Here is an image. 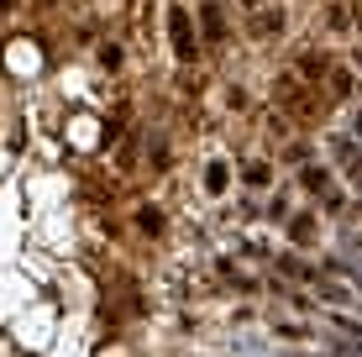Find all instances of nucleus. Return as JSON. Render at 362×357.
<instances>
[{
	"label": "nucleus",
	"mask_w": 362,
	"mask_h": 357,
	"mask_svg": "<svg viewBox=\"0 0 362 357\" xmlns=\"http://www.w3.org/2000/svg\"><path fill=\"white\" fill-rule=\"evenodd\" d=\"M268 221H279V226H284V221H289L294 211H289V200H284V194H273V200H268V211H263Z\"/></svg>",
	"instance_id": "obj_19"
},
{
	"label": "nucleus",
	"mask_w": 362,
	"mask_h": 357,
	"mask_svg": "<svg viewBox=\"0 0 362 357\" xmlns=\"http://www.w3.org/2000/svg\"><path fill=\"white\" fill-rule=\"evenodd\" d=\"M11 11H16V0H0V16H11Z\"/></svg>",
	"instance_id": "obj_22"
},
{
	"label": "nucleus",
	"mask_w": 362,
	"mask_h": 357,
	"mask_svg": "<svg viewBox=\"0 0 362 357\" xmlns=\"http://www.w3.org/2000/svg\"><path fill=\"white\" fill-rule=\"evenodd\" d=\"M284 226H289V237L294 242H310V237H315V231H320V216H289V221H284Z\"/></svg>",
	"instance_id": "obj_15"
},
{
	"label": "nucleus",
	"mask_w": 362,
	"mask_h": 357,
	"mask_svg": "<svg viewBox=\"0 0 362 357\" xmlns=\"http://www.w3.org/2000/svg\"><path fill=\"white\" fill-rule=\"evenodd\" d=\"M216 268H221V279H226V284H231V289H242V294H257V289H263V284H257V279H252V274H242V268H236V263H231V257H221V263H216Z\"/></svg>",
	"instance_id": "obj_10"
},
{
	"label": "nucleus",
	"mask_w": 362,
	"mask_h": 357,
	"mask_svg": "<svg viewBox=\"0 0 362 357\" xmlns=\"http://www.w3.org/2000/svg\"><path fill=\"white\" fill-rule=\"evenodd\" d=\"M279 274H284V284H289V279H294V284H310V289H315V279H320V268H310V263H305V257H294V252H284V257H279Z\"/></svg>",
	"instance_id": "obj_5"
},
{
	"label": "nucleus",
	"mask_w": 362,
	"mask_h": 357,
	"mask_svg": "<svg viewBox=\"0 0 362 357\" xmlns=\"http://www.w3.org/2000/svg\"><path fill=\"white\" fill-rule=\"evenodd\" d=\"M257 6H263V0H242V11H247V16H252V11H257Z\"/></svg>",
	"instance_id": "obj_23"
},
{
	"label": "nucleus",
	"mask_w": 362,
	"mask_h": 357,
	"mask_svg": "<svg viewBox=\"0 0 362 357\" xmlns=\"http://www.w3.org/2000/svg\"><path fill=\"white\" fill-rule=\"evenodd\" d=\"M199 27H205V42L210 47H226L231 42V32H226V6H221V0H199Z\"/></svg>",
	"instance_id": "obj_3"
},
{
	"label": "nucleus",
	"mask_w": 362,
	"mask_h": 357,
	"mask_svg": "<svg viewBox=\"0 0 362 357\" xmlns=\"http://www.w3.org/2000/svg\"><path fill=\"white\" fill-rule=\"evenodd\" d=\"M242 184H252V189H268V184H273V163H268V158H252V163L242 168Z\"/></svg>",
	"instance_id": "obj_13"
},
{
	"label": "nucleus",
	"mask_w": 362,
	"mask_h": 357,
	"mask_svg": "<svg viewBox=\"0 0 362 357\" xmlns=\"http://www.w3.org/2000/svg\"><path fill=\"white\" fill-rule=\"evenodd\" d=\"M279 357H315V352H279Z\"/></svg>",
	"instance_id": "obj_24"
},
{
	"label": "nucleus",
	"mask_w": 362,
	"mask_h": 357,
	"mask_svg": "<svg viewBox=\"0 0 362 357\" xmlns=\"http://www.w3.org/2000/svg\"><path fill=\"white\" fill-rule=\"evenodd\" d=\"M136 231H142V237H163V231H168V216L158 211V205H136Z\"/></svg>",
	"instance_id": "obj_8"
},
{
	"label": "nucleus",
	"mask_w": 362,
	"mask_h": 357,
	"mask_svg": "<svg viewBox=\"0 0 362 357\" xmlns=\"http://www.w3.org/2000/svg\"><path fill=\"white\" fill-rule=\"evenodd\" d=\"M273 100L289 110V116H299V121H315L320 110H326L320 84H305L299 74H279V79H273Z\"/></svg>",
	"instance_id": "obj_1"
},
{
	"label": "nucleus",
	"mask_w": 362,
	"mask_h": 357,
	"mask_svg": "<svg viewBox=\"0 0 362 357\" xmlns=\"http://www.w3.org/2000/svg\"><path fill=\"white\" fill-rule=\"evenodd\" d=\"M226 184H231V168H226V163H210V168H205V189H210V194H226Z\"/></svg>",
	"instance_id": "obj_16"
},
{
	"label": "nucleus",
	"mask_w": 362,
	"mask_h": 357,
	"mask_svg": "<svg viewBox=\"0 0 362 357\" xmlns=\"http://www.w3.org/2000/svg\"><path fill=\"white\" fill-rule=\"evenodd\" d=\"M326 27L331 32H352L357 27V11L346 6V0H326Z\"/></svg>",
	"instance_id": "obj_9"
},
{
	"label": "nucleus",
	"mask_w": 362,
	"mask_h": 357,
	"mask_svg": "<svg viewBox=\"0 0 362 357\" xmlns=\"http://www.w3.org/2000/svg\"><path fill=\"white\" fill-rule=\"evenodd\" d=\"M326 84H331V100H352V95H357V74L352 69H331Z\"/></svg>",
	"instance_id": "obj_11"
},
{
	"label": "nucleus",
	"mask_w": 362,
	"mask_h": 357,
	"mask_svg": "<svg viewBox=\"0 0 362 357\" xmlns=\"http://www.w3.org/2000/svg\"><path fill=\"white\" fill-rule=\"evenodd\" d=\"M346 131H352V137H357V142H362V105H357V110H352V127H346Z\"/></svg>",
	"instance_id": "obj_21"
},
{
	"label": "nucleus",
	"mask_w": 362,
	"mask_h": 357,
	"mask_svg": "<svg viewBox=\"0 0 362 357\" xmlns=\"http://www.w3.org/2000/svg\"><path fill=\"white\" fill-rule=\"evenodd\" d=\"M100 64H105V69H121V42H105V47H100Z\"/></svg>",
	"instance_id": "obj_20"
},
{
	"label": "nucleus",
	"mask_w": 362,
	"mask_h": 357,
	"mask_svg": "<svg viewBox=\"0 0 362 357\" xmlns=\"http://www.w3.org/2000/svg\"><path fill=\"white\" fill-rule=\"evenodd\" d=\"M247 37H252V42H263V37H284V11L279 6H257L252 16H247Z\"/></svg>",
	"instance_id": "obj_4"
},
{
	"label": "nucleus",
	"mask_w": 362,
	"mask_h": 357,
	"mask_svg": "<svg viewBox=\"0 0 362 357\" xmlns=\"http://www.w3.org/2000/svg\"><path fill=\"white\" fill-rule=\"evenodd\" d=\"M315 294H320V300L331 305V310H341V305H352V300H362V294H357L352 284L341 289V284H331V279H315Z\"/></svg>",
	"instance_id": "obj_7"
},
{
	"label": "nucleus",
	"mask_w": 362,
	"mask_h": 357,
	"mask_svg": "<svg viewBox=\"0 0 362 357\" xmlns=\"http://www.w3.org/2000/svg\"><path fill=\"white\" fill-rule=\"evenodd\" d=\"M273 336H279V341H310V326H299V321H279V326H273Z\"/></svg>",
	"instance_id": "obj_17"
},
{
	"label": "nucleus",
	"mask_w": 362,
	"mask_h": 357,
	"mask_svg": "<svg viewBox=\"0 0 362 357\" xmlns=\"http://www.w3.org/2000/svg\"><path fill=\"white\" fill-rule=\"evenodd\" d=\"M147 158H153V168H163V163H168V137H163V131L147 142Z\"/></svg>",
	"instance_id": "obj_18"
},
{
	"label": "nucleus",
	"mask_w": 362,
	"mask_h": 357,
	"mask_svg": "<svg viewBox=\"0 0 362 357\" xmlns=\"http://www.w3.org/2000/svg\"><path fill=\"white\" fill-rule=\"evenodd\" d=\"M352 6H362V0H352Z\"/></svg>",
	"instance_id": "obj_26"
},
{
	"label": "nucleus",
	"mask_w": 362,
	"mask_h": 357,
	"mask_svg": "<svg viewBox=\"0 0 362 357\" xmlns=\"http://www.w3.org/2000/svg\"><path fill=\"white\" fill-rule=\"evenodd\" d=\"M168 37H173V58H179V64H194L199 58V42H205V37L194 32L184 0H168Z\"/></svg>",
	"instance_id": "obj_2"
},
{
	"label": "nucleus",
	"mask_w": 362,
	"mask_h": 357,
	"mask_svg": "<svg viewBox=\"0 0 362 357\" xmlns=\"http://www.w3.org/2000/svg\"><path fill=\"white\" fill-rule=\"evenodd\" d=\"M326 357H362V341H357V336H341V331H331V336H326Z\"/></svg>",
	"instance_id": "obj_14"
},
{
	"label": "nucleus",
	"mask_w": 362,
	"mask_h": 357,
	"mask_svg": "<svg viewBox=\"0 0 362 357\" xmlns=\"http://www.w3.org/2000/svg\"><path fill=\"white\" fill-rule=\"evenodd\" d=\"M299 184H305L310 194H326L331 189V168L326 163H305V168H299Z\"/></svg>",
	"instance_id": "obj_12"
},
{
	"label": "nucleus",
	"mask_w": 362,
	"mask_h": 357,
	"mask_svg": "<svg viewBox=\"0 0 362 357\" xmlns=\"http://www.w3.org/2000/svg\"><path fill=\"white\" fill-rule=\"evenodd\" d=\"M331 74V58L326 53H315V47H305V53H299V79L305 84H320Z\"/></svg>",
	"instance_id": "obj_6"
},
{
	"label": "nucleus",
	"mask_w": 362,
	"mask_h": 357,
	"mask_svg": "<svg viewBox=\"0 0 362 357\" xmlns=\"http://www.w3.org/2000/svg\"><path fill=\"white\" fill-rule=\"evenodd\" d=\"M357 74H362V47H357Z\"/></svg>",
	"instance_id": "obj_25"
}]
</instances>
